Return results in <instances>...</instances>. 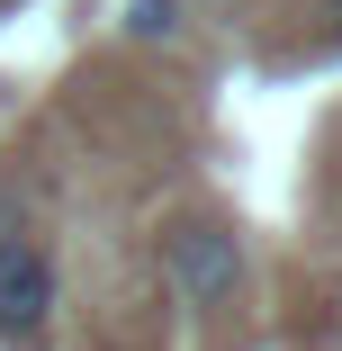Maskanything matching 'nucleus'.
<instances>
[{
    "label": "nucleus",
    "instance_id": "nucleus-1",
    "mask_svg": "<svg viewBox=\"0 0 342 351\" xmlns=\"http://www.w3.org/2000/svg\"><path fill=\"white\" fill-rule=\"evenodd\" d=\"M154 261H162V289L180 306H198V315L243 298V234H234V217H171Z\"/></svg>",
    "mask_w": 342,
    "mask_h": 351
},
{
    "label": "nucleus",
    "instance_id": "nucleus-2",
    "mask_svg": "<svg viewBox=\"0 0 342 351\" xmlns=\"http://www.w3.org/2000/svg\"><path fill=\"white\" fill-rule=\"evenodd\" d=\"M54 306H63V270H54V252H45L27 226H10V234H0V351L45 342Z\"/></svg>",
    "mask_w": 342,
    "mask_h": 351
},
{
    "label": "nucleus",
    "instance_id": "nucleus-3",
    "mask_svg": "<svg viewBox=\"0 0 342 351\" xmlns=\"http://www.w3.org/2000/svg\"><path fill=\"white\" fill-rule=\"evenodd\" d=\"M126 36L135 45H171L180 36V0H126Z\"/></svg>",
    "mask_w": 342,
    "mask_h": 351
}]
</instances>
